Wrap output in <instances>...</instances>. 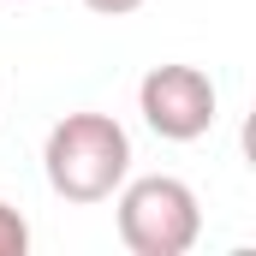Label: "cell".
Listing matches in <instances>:
<instances>
[{"instance_id":"277c9868","label":"cell","mask_w":256,"mask_h":256,"mask_svg":"<svg viewBox=\"0 0 256 256\" xmlns=\"http://www.w3.org/2000/svg\"><path fill=\"white\" fill-rule=\"evenodd\" d=\"M24 250H30V220L0 202V256H24Z\"/></svg>"},{"instance_id":"3957f363","label":"cell","mask_w":256,"mask_h":256,"mask_svg":"<svg viewBox=\"0 0 256 256\" xmlns=\"http://www.w3.org/2000/svg\"><path fill=\"white\" fill-rule=\"evenodd\" d=\"M214 108H220L214 78L202 66H185V60L149 66L143 84H137V114H143V126L161 143H196V137H208L214 131Z\"/></svg>"},{"instance_id":"7a4b0ae2","label":"cell","mask_w":256,"mask_h":256,"mask_svg":"<svg viewBox=\"0 0 256 256\" xmlns=\"http://www.w3.org/2000/svg\"><path fill=\"white\" fill-rule=\"evenodd\" d=\"M114 202V220H120V244L131 256H185L202 238V202L185 179L173 173H143L126 179Z\"/></svg>"},{"instance_id":"5b68a950","label":"cell","mask_w":256,"mask_h":256,"mask_svg":"<svg viewBox=\"0 0 256 256\" xmlns=\"http://www.w3.org/2000/svg\"><path fill=\"white\" fill-rule=\"evenodd\" d=\"M84 6H90V12H102V18H131L143 0H84Z\"/></svg>"},{"instance_id":"6da1fadb","label":"cell","mask_w":256,"mask_h":256,"mask_svg":"<svg viewBox=\"0 0 256 256\" xmlns=\"http://www.w3.org/2000/svg\"><path fill=\"white\" fill-rule=\"evenodd\" d=\"M48 191L66 202H108L131 179V137L114 114H66L42 143Z\"/></svg>"}]
</instances>
